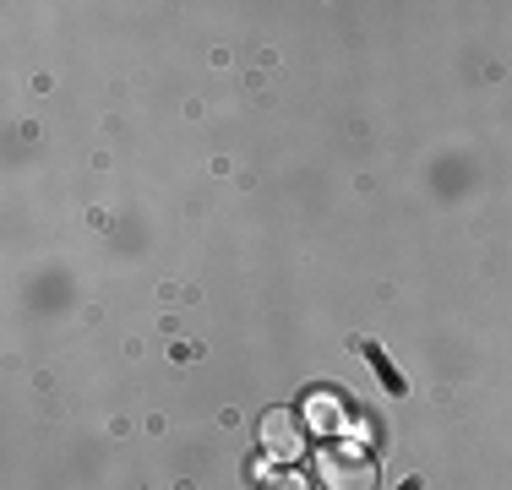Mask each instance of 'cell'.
Returning a JSON list of instances; mask_svg holds the SVG:
<instances>
[{"label": "cell", "instance_id": "obj_1", "mask_svg": "<svg viewBox=\"0 0 512 490\" xmlns=\"http://www.w3.org/2000/svg\"><path fill=\"white\" fill-rule=\"evenodd\" d=\"M316 474H322L327 490H376V458L365 447H355V441H333V447H322Z\"/></svg>", "mask_w": 512, "mask_h": 490}, {"label": "cell", "instance_id": "obj_2", "mask_svg": "<svg viewBox=\"0 0 512 490\" xmlns=\"http://www.w3.org/2000/svg\"><path fill=\"white\" fill-rule=\"evenodd\" d=\"M256 441H262L267 458L295 463L300 452H306V420H300L295 409H267V414H262V425H256Z\"/></svg>", "mask_w": 512, "mask_h": 490}, {"label": "cell", "instance_id": "obj_3", "mask_svg": "<svg viewBox=\"0 0 512 490\" xmlns=\"http://www.w3.org/2000/svg\"><path fill=\"white\" fill-rule=\"evenodd\" d=\"M360 354H365V360H371V371L382 376V387L393 392V398H404V392H409V382H404V376H398V365L387 360V349H382V343H360Z\"/></svg>", "mask_w": 512, "mask_h": 490}, {"label": "cell", "instance_id": "obj_4", "mask_svg": "<svg viewBox=\"0 0 512 490\" xmlns=\"http://www.w3.org/2000/svg\"><path fill=\"white\" fill-rule=\"evenodd\" d=\"M262 490H306V480H300V474H267Z\"/></svg>", "mask_w": 512, "mask_h": 490}, {"label": "cell", "instance_id": "obj_5", "mask_svg": "<svg viewBox=\"0 0 512 490\" xmlns=\"http://www.w3.org/2000/svg\"><path fill=\"white\" fill-rule=\"evenodd\" d=\"M398 490H420V480H404V485H398Z\"/></svg>", "mask_w": 512, "mask_h": 490}]
</instances>
